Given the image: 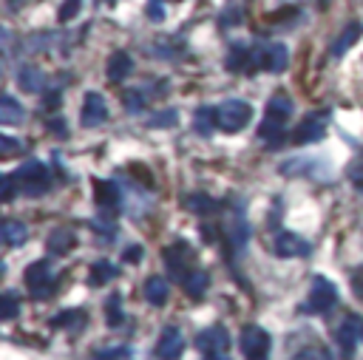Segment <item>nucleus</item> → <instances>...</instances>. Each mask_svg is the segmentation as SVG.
I'll return each instance as SVG.
<instances>
[{
  "mask_svg": "<svg viewBox=\"0 0 363 360\" xmlns=\"http://www.w3.org/2000/svg\"><path fill=\"white\" fill-rule=\"evenodd\" d=\"M289 114H293V105H289L287 97H273L267 103V114H264V123L258 128V136L267 142V145H278V136L284 134V125H287V119Z\"/></svg>",
  "mask_w": 363,
  "mask_h": 360,
  "instance_id": "1",
  "label": "nucleus"
},
{
  "mask_svg": "<svg viewBox=\"0 0 363 360\" xmlns=\"http://www.w3.org/2000/svg\"><path fill=\"white\" fill-rule=\"evenodd\" d=\"M14 179H17V184L26 190V193H32V196L43 193V190L48 187V171H45V165L37 162V159L23 162L17 171H14Z\"/></svg>",
  "mask_w": 363,
  "mask_h": 360,
  "instance_id": "2",
  "label": "nucleus"
},
{
  "mask_svg": "<svg viewBox=\"0 0 363 360\" xmlns=\"http://www.w3.org/2000/svg\"><path fill=\"white\" fill-rule=\"evenodd\" d=\"M26 286L34 298H45L54 293V273H52V264L48 261H34L29 264L26 270Z\"/></svg>",
  "mask_w": 363,
  "mask_h": 360,
  "instance_id": "3",
  "label": "nucleus"
},
{
  "mask_svg": "<svg viewBox=\"0 0 363 360\" xmlns=\"http://www.w3.org/2000/svg\"><path fill=\"white\" fill-rule=\"evenodd\" d=\"M250 114L253 108L247 103H241V100H227L222 108H219V128L225 134H238L241 128H245L250 123Z\"/></svg>",
  "mask_w": 363,
  "mask_h": 360,
  "instance_id": "4",
  "label": "nucleus"
},
{
  "mask_svg": "<svg viewBox=\"0 0 363 360\" xmlns=\"http://www.w3.org/2000/svg\"><path fill=\"white\" fill-rule=\"evenodd\" d=\"M241 352H245L247 360H264L270 352V335L264 332L261 326H245L241 329Z\"/></svg>",
  "mask_w": 363,
  "mask_h": 360,
  "instance_id": "5",
  "label": "nucleus"
},
{
  "mask_svg": "<svg viewBox=\"0 0 363 360\" xmlns=\"http://www.w3.org/2000/svg\"><path fill=\"white\" fill-rule=\"evenodd\" d=\"M338 301V290H335V284L324 275H315L312 278V286H309V304L307 309L309 312H329Z\"/></svg>",
  "mask_w": 363,
  "mask_h": 360,
  "instance_id": "6",
  "label": "nucleus"
},
{
  "mask_svg": "<svg viewBox=\"0 0 363 360\" xmlns=\"http://www.w3.org/2000/svg\"><path fill=\"white\" fill-rule=\"evenodd\" d=\"M193 258H196V253H193L190 244H185V242H176V244H171V247L165 250V264L171 267V273H174L179 281L190 273L187 267L193 264Z\"/></svg>",
  "mask_w": 363,
  "mask_h": 360,
  "instance_id": "7",
  "label": "nucleus"
},
{
  "mask_svg": "<svg viewBox=\"0 0 363 360\" xmlns=\"http://www.w3.org/2000/svg\"><path fill=\"white\" fill-rule=\"evenodd\" d=\"M185 352V338H182V329L176 326H167L159 341H156V357L159 360H179Z\"/></svg>",
  "mask_w": 363,
  "mask_h": 360,
  "instance_id": "8",
  "label": "nucleus"
},
{
  "mask_svg": "<svg viewBox=\"0 0 363 360\" xmlns=\"http://www.w3.org/2000/svg\"><path fill=\"white\" fill-rule=\"evenodd\" d=\"M108 119V105H105V100L100 97L96 91H91V94H85V100H83V116H80V123L85 125V128H100L103 123Z\"/></svg>",
  "mask_w": 363,
  "mask_h": 360,
  "instance_id": "9",
  "label": "nucleus"
},
{
  "mask_svg": "<svg viewBox=\"0 0 363 360\" xmlns=\"http://www.w3.org/2000/svg\"><path fill=\"white\" fill-rule=\"evenodd\" d=\"M326 119H329L326 111H321V116L315 114V116L304 119V123L295 128V134H293L295 145H309V142H321L324 134H326Z\"/></svg>",
  "mask_w": 363,
  "mask_h": 360,
  "instance_id": "10",
  "label": "nucleus"
},
{
  "mask_svg": "<svg viewBox=\"0 0 363 360\" xmlns=\"http://www.w3.org/2000/svg\"><path fill=\"white\" fill-rule=\"evenodd\" d=\"M196 346H199L205 354H225V352H227V346H230L227 329H225V326H210V329L199 332Z\"/></svg>",
  "mask_w": 363,
  "mask_h": 360,
  "instance_id": "11",
  "label": "nucleus"
},
{
  "mask_svg": "<svg viewBox=\"0 0 363 360\" xmlns=\"http://www.w3.org/2000/svg\"><path fill=\"white\" fill-rule=\"evenodd\" d=\"M289 65V52L287 45L281 43H270L261 49V68L264 71H273V74H281V71H287Z\"/></svg>",
  "mask_w": 363,
  "mask_h": 360,
  "instance_id": "12",
  "label": "nucleus"
},
{
  "mask_svg": "<svg viewBox=\"0 0 363 360\" xmlns=\"http://www.w3.org/2000/svg\"><path fill=\"white\" fill-rule=\"evenodd\" d=\"M276 255H281V258H304V255H309V244L295 233H278Z\"/></svg>",
  "mask_w": 363,
  "mask_h": 360,
  "instance_id": "13",
  "label": "nucleus"
},
{
  "mask_svg": "<svg viewBox=\"0 0 363 360\" xmlns=\"http://www.w3.org/2000/svg\"><path fill=\"white\" fill-rule=\"evenodd\" d=\"M96 204H100L103 215H116L119 213V190L114 182H105V179H96Z\"/></svg>",
  "mask_w": 363,
  "mask_h": 360,
  "instance_id": "14",
  "label": "nucleus"
},
{
  "mask_svg": "<svg viewBox=\"0 0 363 360\" xmlns=\"http://www.w3.org/2000/svg\"><path fill=\"white\" fill-rule=\"evenodd\" d=\"M360 341V324L355 318H346L338 329V346H341V357L352 360L355 357V346Z\"/></svg>",
  "mask_w": 363,
  "mask_h": 360,
  "instance_id": "15",
  "label": "nucleus"
},
{
  "mask_svg": "<svg viewBox=\"0 0 363 360\" xmlns=\"http://www.w3.org/2000/svg\"><path fill=\"white\" fill-rule=\"evenodd\" d=\"M131 68H134V60L128 52H114L108 57V68H105V74L111 83H123L131 77Z\"/></svg>",
  "mask_w": 363,
  "mask_h": 360,
  "instance_id": "16",
  "label": "nucleus"
},
{
  "mask_svg": "<svg viewBox=\"0 0 363 360\" xmlns=\"http://www.w3.org/2000/svg\"><path fill=\"white\" fill-rule=\"evenodd\" d=\"M360 32H363V26L360 23H349V26H344V32L335 37V43H332V57H344L352 45L357 43V37H360Z\"/></svg>",
  "mask_w": 363,
  "mask_h": 360,
  "instance_id": "17",
  "label": "nucleus"
},
{
  "mask_svg": "<svg viewBox=\"0 0 363 360\" xmlns=\"http://www.w3.org/2000/svg\"><path fill=\"white\" fill-rule=\"evenodd\" d=\"M17 85L23 91H29V94H40L45 88V74L40 68H34V65H23L17 71Z\"/></svg>",
  "mask_w": 363,
  "mask_h": 360,
  "instance_id": "18",
  "label": "nucleus"
},
{
  "mask_svg": "<svg viewBox=\"0 0 363 360\" xmlns=\"http://www.w3.org/2000/svg\"><path fill=\"white\" fill-rule=\"evenodd\" d=\"M219 128V108H199L193 114V131L199 136H210Z\"/></svg>",
  "mask_w": 363,
  "mask_h": 360,
  "instance_id": "19",
  "label": "nucleus"
},
{
  "mask_svg": "<svg viewBox=\"0 0 363 360\" xmlns=\"http://www.w3.org/2000/svg\"><path fill=\"white\" fill-rule=\"evenodd\" d=\"M167 295H171V290H167V281L165 278L154 275V278L145 281V298H148L151 306H162L167 301Z\"/></svg>",
  "mask_w": 363,
  "mask_h": 360,
  "instance_id": "20",
  "label": "nucleus"
},
{
  "mask_svg": "<svg viewBox=\"0 0 363 360\" xmlns=\"http://www.w3.org/2000/svg\"><path fill=\"white\" fill-rule=\"evenodd\" d=\"M71 247H74V233H71L68 227L52 230V235H48V250H52L54 255H65V253H71Z\"/></svg>",
  "mask_w": 363,
  "mask_h": 360,
  "instance_id": "21",
  "label": "nucleus"
},
{
  "mask_svg": "<svg viewBox=\"0 0 363 360\" xmlns=\"http://www.w3.org/2000/svg\"><path fill=\"white\" fill-rule=\"evenodd\" d=\"M207 284H210V275L202 273V270H190V273L182 278V286L187 290L190 298H202L205 290H207Z\"/></svg>",
  "mask_w": 363,
  "mask_h": 360,
  "instance_id": "22",
  "label": "nucleus"
},
{
  "mask_svg": "<svg viewBox=\"0 0 363 360\" xmlns=\"http://www.w3.org/2000/svg\"><path fill=\"white\" fill-rule=\"evenodd\" d=\"M17 123H23V105L6 94L0 100V125H17Z\"/></svg>",
  "mask_w": 363,
  "mask_h": 360,
  "instance_id": "23",
  "label": "nucleus"
},
{
  "mask_svg": "<svg viewBox=\"0 0 363 360\" xmlns=\"http://www.w3.org/2000/svg\"><path fill=\"white\" fill-rule=\"evenodd\" d=\"M0 235H3V242L9 247H20L29 238V230H26V224H20V222H3V227H0Z\"/></svg>",
  "mask_w": 363,
  "mask_h": 360,
  "instance_id": "24",
  "label": "nucleus"
},
{
  "mask_svg": "<svg viewBox=\"0 0 363 360\" xmlns=\"http://www.w3.org/2000/svg\"><path fill=\"white\" fill-rule=\"evenodd\" d=\"M116 278V270H114V264L111 261H96L94 267H91V275H88V284L91 286H105L108 281Z\"/></svg>",
  "mask_w": 363,
  "mask_h": 360,
  "instance_id": "25",
  "label": "nucleus"
},
{
  "mask_svg": "<svg viewBox=\"0 0 363 360\" xmlns=\"http://www.w3.org/2000/svg\"><path fill=\"white\" fill-rule=\"evenodd\" d=\"M20 315V301L12 290H6L3 295H0V318L3 321H14Z\"/></svg>",
  "mask_w": 363,
  "mask_h": 360,
  "instance_id": "26",
  "label": "nucleus"
},
{
  "mask_svg": "<svg viewBox=\"0 0 363 360\" xmlns=\"http://www.w3.org/2000/svg\"><path fill=\"white\" fill-rule=\"evenodd\" d=\"M57 329H80L83 324H85V318H83V312L80 309H68V312H60V315L52 321Z\"/></svg>",
  "mask_w": 363,
  "mask_h": 360,
  "instance_id": "27",
  "label": "nucleus"
},
{
  "mask_svg": "<svg viewBox=\"0 0 363 360\" xmlns=\"http://www.w3.org/2000/svg\"><path fill=\"white\" fill-rule=\"evenodd\" d=\"M123 298H119V295H111L108 301H105V324L108 326H119V324H123Z\"/></svg>",
  "mask_w": 363,
  "mask_h": 360,
  "instance_id": "28",
  "label": "nucleus"
},
{
  "mask_svg": "<svg viewBox=\"0 0 363 360\" xmlns=\"http://www.w3.org/2000/svg\"><path fill=\"white\" fill-rule=\"evenodd\" d=\"M185 204H187L190 213H213L216 210V202L210 196H205V193H190L185 199Z\"/></svg>",
  "mask_w": 363,
  "mask_h": 360,
  "instance_id": "29",
  "label": "nucleus"
},
{
  "mask_svg": "<svg viewBox=\"0 0 363 360\" xmlns=\"http://www.w3.org/2000/svg\"><path fill=\"white\" fill-rule=\"evenodd\" d=\"M179 123V114L174 108H167V111H159L156 116L148 119V128H174Z\"/></svg>",
  "mask_w": 363,
  "mask_h": 360,
  "instance_id": "30",
  "label": "nucleus"
},
{
  "mask_svg": "<svg viewBox=\"0 0 363 360\" xmlns=\"http://www.w3.org/2000/svg\"><path fill=\"white\" fill-rule=\"evenodd\" d=\"M293 360H332V352L326 346H307Z\"/></svg>",
  "mask_w": 363,
  "mask_h": 360,
  "instance_id": "31",
  "label": "nucleus"
},
{
  "mask_svg": "<svg viewBox=\"0 0 363 360\" xmlns=\"http://www.w3.org/2000/svg\"><path fill=\"white\" fill-rule=\"evenodd\" d=\"M91 360H134V352L128 346H116V349H105L100 354H94Z\"/></svg>",
  "mask_w": 363,
  "mask_h": 360,
  "instance_id": "32",
  "label": "nucleus"
},
{
  "mask_svg": "<svg viewBox=\"0 0 363 360\" xmlns=\"http://www.w3.org/2000/svg\"><path fill=\"white\" fill-rule=\"evenodd\" d=\"M80 9H83V0H65V3L60 6V12H57L60 23H68V20H74V17L80 14Z\"/></svg>",
  "mask_w": 363,
  "mask_h": 360,
  "instance_id": "33",
  "label": "nucleus"
},
{
  "mask_svg": "<svg viewBox=\"0 0 363 360\" xmlns=\"http://www.w3.org/2000/svg\"><path fill=\"white\" fill-rule=\"evenodd\" d=\"M142 108H145V94L142 91H128L125 94V111L128 114H136Z\"/></svg>",
  "mask_w": 363,
  "mask_h": 360,
  "instance_id": "34",
  "label": "nucleus"
},
{
  "mask_svg": "<svg viewBox=\"0 0 363 360\" xmlns=\"http://www.w3.org/2000/svg\"><path fill=\"white\" fill-rule=\"evenodd\" d=\"M14 190H17V179H14V173H12V176H0V199L9 202V199L14 196Z\"/></svg>",
  "mask_w": 363,
  "mask_h": 360,
  "instance_id": "35",
  "label": "nucleus"
},
{
  "mask_svg": "<svg viewBox=\"0 0 363 360\" xmlns=\"http://www.w3.org/2000/svg\"><path fill=\"white\" fill-rule=\"evenodd\" d=\"M123 261H125V264H139V261H142V247H139V244H131V247L123 253Z\"/></svg>",
  "mask_w": 363,
  "mask_h": 360,
  "instance_id": "36",
  "label": "nucleus"
},
{
  "mask_svg": "<svg viewBox=\"0 0 363 360\" xmlns=\"http://www.w3.org/2000/svg\"><path fill=\"white\" fill-rule=\"evenodd\" d=\"M17 148H20V145H17L14 139H9V136H0V156H12Z\"/></svg>",
  "mask_w": 363,
  "mask_h": 360,
  "instance_id": "37",
  "label": "nucleus"
},
{
  "mask_svg": "<svg viewBox=\"0 0 363 360\" xmlns=\"http://www.w3.org/2000/svg\"><path fill=\"white\" fill-rule=\"evenodd\" d=\"M145 12H148V17H151V20H162V17H165V6L159 3V0H151L148 9H145Z\"/></svg>",
  "mask_w": 363,
  "mask_h": 360,
  "instance_id": "38",
  "label": "nucleus"
},
{
  "mask_svg": "<svg viewBox=\"0 0 363 360\" xmlns=\"http://www.w3.org/2000/svg\"><path fill=\"white\" fill-rule=\"evenodd\" d=\"M45 128H52L54 134H68V125L63 123L60 116H52V119H45Z\"/></svg>",
  "mask_w": 363,
  "mask_h": 360,
  "instance_id": "39",
  "label": "nucleus"
},
{
  "mask_svg": "<svg viewBox=\"0 0 363 360\" xmlns=\"http://www.w3.org/2000/svg\"><path fill=\"white\" fill-rule=\"evenodd\" d=\"M352 290H355V295L363 301V270H360V273L352 278Z\"/></svg>",
  "mask_w": 363,
  "mask_h": 360,
  "instance_id": "40",
  "label": "nucleus"
},
{
  "mask_svg": "<svg viewBox=\"0 0 363 360\" xmlns=\"http://www.w3.org/2000/svg\"><path fill=\"white\" fill-rule=\"evenodd\" d=\"M352 184H355V190L363 193V173H352Z\"/></svg>",
  "mask_w": 363,
  "mask_h": 360,
  "instance_id": "41",
  "label": "nucleus"
},
{
  "mask_svg": "<svg viewBox=\"0 0 363 360\" xmlns=\"http://www.w3.org/2000/svg\"><path fill=\"white\" fill-rule=\"evenodd\" d=\"M60 105V94H52V97L45 100V108H57Z\"/></svg>",
  "mask_w": 363,
  "mask_h": 360,
  "instance_id": "42",
  "label": "nucleus"
},
{
  "mask_svg": "<svg viewBox=\"0 0 363 360\" xmlns=\"http://www.w3.org/2000/svg\"><path fill=\"white\" fill-rule=\"evenodd\" d=\"M205 360H230V357H225V354H207Z\"/></svg>",
  "mask_w": 363,
  "mask_h": 360,
  "instance_id": "43",
  "label": "nucleus"
},
{
  "mask_svg": "<svg viewBox=\"0 0 363 360\" xmlns=\"http://www.w3.org/2000/svg\"><path fill=\"white\" fill-rule=\"evenodd\" d=\"M100 3H103V6H111V3H114V0H100Z\"/></svg>",
  "mask_w": 363,
  "mask_h": 360,
  "instance_id": "44",
  "label": "nucleus"
},
{
  "mask_svg": "<svg viewBox=\"0 0 363 360\" xmlns=\"http://www.w3.org/2000/svg\"><path fill=\"white\" fill-rule=\"evenodd\" d=\"M360 341H363V324H360Z\"/></svg>",
  "mask_w": 363,
  "mask_h": 360,
  "instance_id": "45",
  "label": "nucleus"
}]
</instances>
